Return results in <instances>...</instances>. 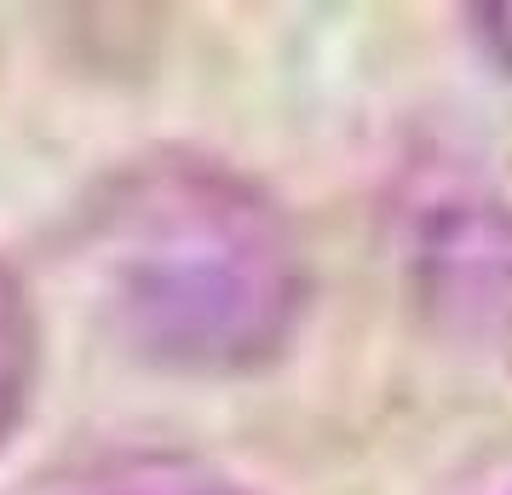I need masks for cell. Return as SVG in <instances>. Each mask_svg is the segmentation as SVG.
Segmentation results:
<instances>
[{"instance_id":"cell-1","label":"cell","mask_w":512,"mask_h":495,"mask_svg":"<svg viewBox=\"0 0 512 495\" xmlns=\"http://www.w3.org/2000/svg\"><path fill=\"white\" fill-rule=\"evenodd\" d=\"M98 317L127 352L190 380L277 363L311 306V260L271 190L213 156H144L81 225Z\"/></svg>"},{"instance_id":"cell-2","label":"cell","mask_w":512,"mask_h":495,"mask_svg":"<svg viewBox=\"0 0 512 495\" xmlns=\"http://www.w3.org/2000/svg\"><path fill=\"white\" fill-rule=\"evenodd\" d=\"M35 375H41L35 300H29V288L18 283L12 265H0V449L24 426L29 398H35Z\"/></svg>"},{"instance_id":"cell-3","label":"cell","mask_w":512,"mask_h":495,"mask_svg":"<svg viewBox=\"0 0 512 495\" xmlns=\"http://www.w3.org/2000/svg\"><path fill=\"white\" fill-rule=\"evenodd\" d=\"M472 35H478L489 58L512 75V0H501V6H472Z\"/></svg>"},{"instance_id":"cell-4","label":"cell","mask_w":512,"mask_h":495,"mask_svg":"<svg viewBox=\"0 0 512 495\" xmlns=\"http://www.w3.org/2000/svg\"><path fill=\"white\" fill-rule=\"evenodd\" d=\"M162 495H242V490H162Z\"/></svg>"}]
</instances>
